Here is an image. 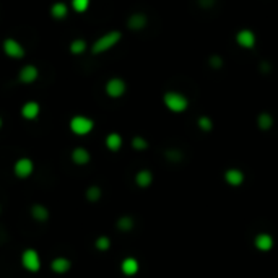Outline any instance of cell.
Instances as JSON below:
<instances>
[{
  "mask_svg": "<svg viewBox=\"0 0 278 278\" xmlns=\"http://www.w3.org/2000/svg\"><path fill=\"white\" fill-rule=\"evenodd\" d=\"M120 39H122V33H120L119 30L108 31V33L101 34L99 38L91 44L90 52L93 55H101V54L108 52V50H111L113 48H115V46L120 43Z\"/></svg>",
  "mask_w": 278,
  "mask_h": 278,
  "instance_id": "cell-1",
  "label": "cell"
},
{
  "mask_svg": "<svg viewBox=\"0 0 278 278\" xmlns=\"http://www.w3.org/2000/svg\"><path fill=\"white\" fill-rule=\"evenodd\" d=\"M68 129H70V132L73 135L85 137L88 133L93 132V129H95V120L91 117H88V115L77 114L68 120Z\"/></svg>",
  "mask_w": 278,
  "mask_h": 278,
  "instance_id": "cell-2",
  "label": "cell"
},
{
  "mask_svg": "<svg viewBox=\"0 0 278 278\" xmlns=\"http://www.w3.org/2000/svg\"><path fill=\"white\" fill-rule=\"evenodd\" d=\"M163 103L166 108L174 114L184 113V111H187L189 108L187 96H184L182 93H178V91H166L163 95Z\"/></svg>",
  "mask_w": 278,
  "mask_h": 278,
  "instance_id": "cell-3",
  "label": "cell"
},
{
  "mask_svg": "<svg viewBox=\"0 0 278 278\" xmlns=\"http://www.w3.org/2000/svg\"><path fill=\"white\" fill-rule=\"evenodd\" d=\"M20 265L28 273H38L41 267H43V261H41L39 252L33 247H26L20 256Z\"/></svg>",
  "mask_w": 278,
  "mask_h": 278,
  "instance_id": "cell-4",
  "label": "cell"
},
{
  "mask_svg": "<svg viewBox=\"0 0 278 278\" xmlns=\"http://www.w3.org/2000/svg\"><path fill=\"white\" fill-rule=\"evenodd\" d=\"M2 50L8 59H13V60H21V59H25V55H26L25 46L15 38L3 39L2 41Z\"/></svg>",
  "mask_w": 278,
  "mask_h": 278,
  "instance_id": "cell-5",
  "label": "cell"
},
{
  "mask_svg": "<svg viewBox=\"0 0 278 278\" xmlns=\"http://www.w3.org/2000/svg\"><path fill=\"white\" fill-rule=\"evenodd\" d=\"M127 91V83L126 80H122L120 77H113L106 82L104 85V93L109 96L111 99H119L126 95Z\"/></svg>",
  "mask_w": 278,
  "mask_h": 278,
  "instance_id": "cell-6",
  "label": "cell"
},
{
  "mask_svg": "<svg viewBox=\"0 0 278 278\" xmlns=\"http://www.w3.org/2000/svg\"><path fill=\"white\" fill-rule=\"evenodd\" d=\"M34 173V161L28 156H21L13 163V174L18 179H28Z\"/></svg>",
  "mask_w": 278,
  "mask_h": 278,
  "instance_id": "cell-7",
  "label": "cell"
},
{
  "mask_svg": "<svg viewBox=\"0 0 278 278\" xmlns=\"http://www.w3.org/2000/svg\"><path fill=\"white\" fill-rule=\"evenodd\" d=\"M39 78V68L34 64H26L18 72V82L23 85H33V83Z\"/></svg>",
  "mask_w": 278,
  "mask_h": 278,
  "instance_id": "cell-8",
  "label": "cell"
},
{
  "mask_svg": "<svg viewBox=\"0 0 278 278\" xmlns=\"http://www.w3.org/2000/svg\"><path fill=\"white\" fill-rule=\"evenodd\" d=\"M20 114H21V117L25 119V120H30V122H33V120H36V119L39 117L41 104L38 103V101H33V99L26 101V103L21 106Z\"/></svg>",
  "mask_w": 278,
  "mask_h": 278,
  "instance_id": "cell-9",
  "label": "cell"
},
{
  "mask_svg": "<svg viewBox=\"0 0 278 278\" xmlns=\"http://www.w3.org/2000/svg\"><path fill=\"white\" fill-rule=\"evenodd\" d=\"M49 268L55 273V275H65V273L70 272V268H72V261H70V259H68V257L57 256V257H54L52 261H50Z\"/></svg>",
  "mask_w": 278,
  "mask_h": 278,
  "instance_id": "cell-10",
  "label": "cell"
},
{
  "mask_svg": "<svg viewBox=\"0 0 278 278\" xmlns=\"http://www.w3.org/2000/svg\"><path fill=\"white\" fill-rule=\"evenodd\" d=\"M236 43L243 49H254L257 43L256 33L251 30H241L238 31V34H236Z\"/></svg>",
  "mask_w": 278,
  "mask_h": 278,
  "instance_id": "cell-11",
  "label": "cell"
},
{
  "mask_svg": "<svg viewBox=\"0 0 278 278\" xmlns=\"http://www.w3.org/2000/svg\"><path fill=\"white\" fill-rule=\"evenodd\" d=\"M223 178H225V182L228 184L229 187H241V185L244 184L245 174L239 168H229L225 171Z\"/></svg>",
  "mask_w": 278,
  "mask_h": 278,
  "instance_id": "cell-12",
  "label": "cell"
},
{
  "mask_svg": "<svg viewBox=\"0 0 278 278\" xmlns=\"http://www.w3.org/2000/svg\"><path fill=\"white\" fill-rule=\"evenodd\" d=\"M147 26H148V16L142 12L132 13V15L127 18V28L131 31H142L145 30Z\"/></svg>",
  "mask_w": 278,
  "mask_h": 278,
  "instance_id": "cell-13",
  "label": "cell"
},
{
  "mask_svg": "<svg viewBox=\"0 0 278 278\" xmlns=\"http://www.w3.org/2000/svg\"><path fill=\"white\" fill-rule=\"evenodd\" d=\"M70 161L75 166H86L91 161V153L85 147H77L70 153Z\"/></svg>",
  "mask_w": 278,
  "mask_h": 278,
  "instance_id": "cell-14",
  "label": "cell"
},
{
  "mask_svg": "<svg viewBox=\"0 0 278 278\" xmlns=\"http://www.w3.org/2000/svg\"><path fill=\"white\" fill-rule=\"evenodd\" d=\"M273 244H275V241H273V238L268 233H259L256 238H254V245H256V249L261 252L272 251Z\"/></svg>",
  "mask_w": 278,
  "mask_h": 278,
  "instance_id": "cell-15",
  "label": "cell"
},
{
  "mask_svg": "<svg viewBox=\"0 0 278 278\" xmlns=\"http://www.w3.org/2000/svg\"><path fill=\"white\" fill-rule=\"evenodd\" d=\"M68 5L65 2H54L52 5L49 8V15L50 18H54L55 21H60V20H65L68 16Z\"/></svg>",
  "mask_w": 278,
  "mask_h": 278,
  "instance_id": "cell-16",
  "label": "cell"
},
{
  "mask_svg": "<svg viewBox=\"0 0 278 278\" xmlns=\"http://www.w3.org/2000/svg\"><path fill=\"white\" fill-rule=\"evenodd\" d=\"M138 270H140V263L135 257H126L122 262H120V272L126 277H133L137 275Z\"/></svg>",
  "mask_w": 278,
  "mask_h": 278,
  "instance_id": "cell-17",
  "label": "cell"
},
{
  "mask_svg": "<svg viewBox=\"0 0 278 278\" xmlns=\"http://www.w3.org/2000/svg\"><path fill=\"white\" fill-rule=\"evenodd\" d=\"M30 213H31V218L36 220L38 223H44V221H48L50 216L49 208L43 205V203H34V205L31 207Z\"/></svg>",
  "mask_w": 278,
  "mask_h": 278,
  "instance_id": "cell-18",
  "label": "cell"
},
{
  "mask_svg": "<svg viewBox=\"0 0 278 278\" xmlns=\"http://www.w3.org/2000/svg\"><path fill=\"white\" fill-rule=\"evenodd\" d=\"M104 145H106V148H108L109 151L115 153V151H119L120 148H122L124 140H122V137H120V133L111 132V133H108V135H106V138H104Z\"/></svg>",
  "mask_w": 278,
  "mask_h": 278,
  "instance_id": "cell-19",
  "label": "cell"
},
{
  "mask_svg": "<svg viewBox=\"0 0 278 278\" xmlns=\"http://www.w3.org/2000/svg\"><path fill=\"white\" fill-rule=\"evenodd\" d=\"M133 180H135L137 187L148 189L153 184V173H151L150 169H140V171H137V174H135V178H133Z\"/></svg>",
  "mask_w": 278,
  "mask_h": 278,
  "instance_id": "cell-20",
  "label": "cell"
},
{
  "mask_svg": "<svg viewBox=\"0 0 278 278\" xmlns=\"http://www.w3.org/2000/svg\"><path fill=\"white\" fill-rule=\"evenodd\" d=\"M68 50H70L72 55H83L88 50V43L86 39L83 38H75L73 41H70L68 44Z\"/></svg>",
  "mask_w": 278,
  "mask_h": 278,
  "instance_id": "cell-21",
  "label": "cell"
},
{
  "mask_svg": "<svg viewBox=\"0 0 278 278\" xmlns=\"http://www.w3.org/2000/svg\"><path fill=\"white\" fill-rule=\"evenodd\" d=\"M273 115L270 113H261L257 115V127L261 129L262 132H268L273 127Z\"/></svg>",
  "mask_w": 278,
  "mask_h": 278,
  "instance_id": "cell-22",
  "label": "cell"
},
{
  "mask_svg": "<svg viewBox=\"0 0 278 278\" xmlns=\"http://www.w3.org/2000/svg\"><path fill=\"white\" fill-rule=\"evenodd\" d=\"M85 197H86L88 202L96 203V202L101 200V197H103V191H101L99 185H90V187L86 189V192H85Z\"/></svg>",
  "mask_w": 278,
  "mask_h": 278,
  "instance_id": "cell-23",
  "label": "cell"
},
{
  "mask_svg": "<svg viewBox=\"0 0 278 278\" xmlns=\"http://www.w3.org/2000/svg\"><path fill=\"white\" fill-rule=\"evenodd\" d=\"M115 226H117L119 231H122V233H129V231L133 229V226H135V223H133V218L129 215H124L120 216V218L117 220V223H115Z\"/></svg>",
  "mask_w": 278,
  "mask_h": 278,
  "instance_id": "cell-24",
  "label": "cell"
},
{
  "mask_svg": "<svg viewBox=\"0 0 278 278\" xmlns=\"http://www.w3.org/2000/svg\"><path fill=\"white\" fill-rule=\"evenodd\" d=\"M91 5V0H72L70 7L75 13H85Z\"/></svg>",
  "mask_w": 278,
  "mask_h": 278,
  "instance_id": "cell-25",
  "label": "cell"
},
{
  "mask_svg": "<svg viewBox=\"0 0 278 278\" xmlns=\"http://www.w3.org/2000/svg\"><path fill=\"white\" fill-rule=\"evenodd\" d=\"M197 127L200 129L202 132H212L213 131V120L208 117V115H200L197 119Z\"/></svg>",
  "mask_w": 278,
  "mask_h": 278,
  "instance_id": "cell-26",
  "label": "cell"
},
{
  "mask_svg": "<svg viewBox=\"0 0 278 278\" xmlns=\"http://www.w3.org/2000/svg\"><path fill=\"white\" fill-rule=\"evenodd\" d=\"M95 247L98 249L99 252H106L111 249V239L108 236H98L95 241Z\"/></svg>",
  "mask_w": 278,
  "mask_h": 278,
  "instance_id": "cell-27",
  "label": "cell"
},
{
  "mask_svg": "<svg viewBox=\"0 0 278 278\" xmlns=\"http://www.w3.org/2000/svg\"><path fill=\"white\" fill-rule=\"evenodd\" d=\"M131 143H132V148L135 151H145L147 148H148V142L142 135H135V137L132 138Z\"/></svg>",
  "mask_w": 278,
  "mask_h": 278,
  "instance_id": "cell-28",
  "label": "cell"
},
{
  "mask_svg": "<svg viewBox=\"0 0 278 278\" xmlns=\"http://www.w3.org/2000/svg\"><path fill=\"white\" fill-rule=\"evenodd\" d=\"M223 59L220 57L218 54H213L208 57V65H210L213 70H220V68H223Z\"/></svg>",
  "mask_w": 278,
  "mask_h": 278,
  "instance_id": "cell-29",
  "label": "cell"
},
{
  "mask_svg": "<svg viewBox=\"0 0 278 278\" xmlns=\"http://www.w3.org/2000/svg\"><path fill=\"white\" fill-rule=\"evenodd\" d=\"M196 2H197L198 7L203 8V10H210V8H213L216 5V2H218V0H196Z\"/></svg>",
  "mask_w": 278,
  "mask_h": 278,
  "instance_id": "cell-30",
  "label": "cell"
},
{
  "mask_svg": "<svg viewBox=\"0 0 278 278\" xmlns=\"http://www.w3.org/2000/svg\"><path fill=\"white\" fill-rule=\"evenodd\" d=\"M259 70H261L262 73H270L272 72V64L267 62V60H262L261 65H259Z\"/></svg>",
  "mask_w": 278,
  "mask_h": 278,
  "instance_id": "cell-31",
  "label": "cell"
},
{
  "mask_svg": "<svg viewBox=\"0 0 278 278\" xmlns=\"http://www.w3.org/2000/svg\"><path fill=\"white\" fill-rule=\"evenodd\" d=\"M180 153L179 151H176V150H169L168 151V158L171 160V161H174V160H180Z\"/></svg>",
  "mask_w": 278,
  "mask_h": 278,
  "instance_id": "cell-32",
  "label": "cell"
},
{
  "mask_svg": "<svg viewBox=\"0 0 278 278\" xmlns=\"http://www.w3.org/2000/svg\"><path fill=\"white\" fill-rule=\"evenodd\" d=\"M3 127V119H2V115H0V129Z\"/></svg>",
  "mask_w": 278,
  "mask_h": 278,
  "instance_id": "cell-33",
  "label": "cell"
},
{
  "mask_svg": "<svg viewBox=\"0 0 278 278\" xmlns=\"http://www.w3.org/2000/svg\"><path fill=\"white\" fill-rule=\"evenodd\" d=\"M0 212H2V205H0Z\"/></svg>",
  "mask_w": 278,
  "mask_h": 278,
  "instance_id": "cell-34",
  "label": "cell"
}]
</instances>
